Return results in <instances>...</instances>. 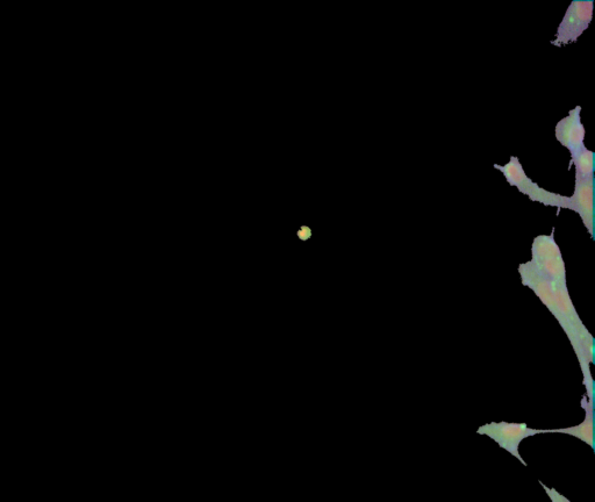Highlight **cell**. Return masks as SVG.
<instances>
[{"label": "cell", "mask_w": 595, "mask_h": 502, "mask_svg": "<svg viewBox=\"0 0 595 502\" xmlns=\"http://www.w3.org/2000/svg\"><path fill=\"white\" fill-rule=\"evenodd\" d=\"M477 434L490 437L500 448H503L522 463L527 466L525 460L520 455V444L522 441L539 434H546V430L529 428L527 423L514 422H491L479 427Z\"/></svg>", "instance_id": "cell-4"}, {"label": "cell", "mask_w": 595, "mask_h": 502, "mask_svg": "<svg viewBox=\"0 0 595 502\" xmlns=\"http://www.w3.org/2000/svg\"><path fill=\"white\" fill-rule=\"evenodd\" d=\"M570 199V211L576 212L594 239V177L576 178Z\"/></svg>", "instance_id": "cell-7"}, {"label": "cell", "mask_w": 595, "mask_h": 502, "mask_svg": "<svg viewBox=\"0 0 595 502\" xmlns=\"http://www.w3.org/2000/svg\"><path fill=\"white\" fill-rule=\"evenodd\" d=\"M592 0H575L564 14L557 28L555 39L551 41L556 47H564L576 42L589 28L593 17Z\"/></svg>", "instance_id": "cell-5"}, {"label": "cell", "mask_w": 595, "mask_h": 502, "mask_svg": "<svg viewBox=\"0 0 595 502\" xmlns=\"http://www.w3.org/2000/svg\"><path fill=\"white\" fill-rule=\"evenodd\" d=\"M580 112H582V107H575L569 112L568 117L558 121L555 128L557 141L569 150L571 157L576 156L586 147V132L582 119H580Z\"/></svg>", "instance_id": "cell-6"}, {"label": "cell", "mask_w": 595, "mask_h": 502, "mask_svg": "<svg viewBox=\"0 0 595 502\" xmlns=\"http://www.w3.org/2000/svg\"><path fill=\"white\" fill-rule=\"evenodd\" d=\"M519 274L522 285L527 286L537 298H540L569 337L583 372L587 398L593 405L594 382L590 365L594 362V339L573 306L568 286L549 282L534 269L529 261L519 265Z\"/></svg>", "instance_id": "cell-1"}, {"label": "cell", "mask_w": 595, "mask_h": 502, "mask_svg": "<svg viewBox=\"0 0 595 502\" xmlns=\"http://www.w3.org/2000/svg\"><path fill=\"white\" fill-rule=\"evenodd\" d=\"M299 236H300V238H301V239H304V240H306V239L310 238V236H311V231H310V229H308V228L304 227V228H303V229H301V231L299 232Z\"/></svg>", "instance_id": "cell-11"}, {"label": "cell", "mask_w": 595, "mask_h": 502, "mask_svg": "<svg viewBox=\"0 0 595 502\" xmlns=\"http://www.w3.org/2000/svg\"><path fill=\"white\" fill-rule=\"evenodd\" d=\"M594 153L585 147L582 152L571 157L570 166H575L576 178L594 177Z\"/></svg>", "instance_id": "cell-9"}, {"label": "cell", "mask_w": 595, "mask_h": 502, "mask_svg": "<svg viewBox=\"0 0 595 502\" xmlns=\"http://www.w3.org/2000/svg\"><path fill=\"white\" fill-rule=\"evenodd\" d=\"M494 169L503 172L508 184L515 186L522 195L527 196L532 202L540 203L544 206L556 207L558 210H570V199L558 193L544 190L530 179L523 169L518 157L511 156L510 162L505 166L494 164Z\"/></svg>", "instance_id": "cell-2"}, {"label": "cell", "mask_w": 595, "mask_h": 502, "mask_svg": "<svg viewBox=\"0 0 595 502\" xmlns=\"http://www.w3.org/2000/svg\"><path fill=\"white\" fill-rule=\"evenodd\" d=\"M544 491H546L547 496L551 500V502H571L568 498L564 497L563 494L559 493L555 489H549L548 486L544 485L540 482Z\"/></svg>", "instance_id": "cell-10"}, {"label": "cell", "mask_w": 595, "mask_h": 502, "mask_svg": "<svg viewBox=\"0 0 595 502\" xmlns=\"http://www.w3.org/2000/svg\"><path fill=\"white\" fill-rule=\"evenodd\" d=\"M554 233L555 229L550 235L536 236L532 246V260L529 262L549 282L568 286L565 263Z\"/></svg>", "instance_id": "cell-3"}, {"label": "cell", "mask_w": 595, "mask_h": 502, "mask_svg": "<svg viewBox=\"0 0 595 502\" xmlns=\"http://www.w3.org/2000/svg\"><path fill=\"white\" fill-rule=\"evenodd\" d=\"M584 410H585V419L580 425L575 427L569 428H561V429H549L546 430L547 433H558V434H566L571 435L573 437H577L578 440L589 444V446L594 449V414H593V405L587 401L586 397L582 403Z\"/></svg>", "instance_id": "cell-8"}]
</instances>
